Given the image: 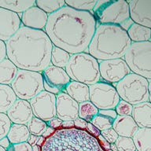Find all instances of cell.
Returning a JSON list of instances; mask_svg holds the SVG:
<instances>
[{
    "label": "cell",
    "instance_id": "obj_1",
    "mask_svg": "<svg viewBox=\"0 0 151 151\" xmlns=\"http://www.w3.org/2000/svg\"><path fill=\"white\" fill-rule=\"evenodd\" d=\"M96 28L97 21L92 13L65 5L48 15L44 31L54 46L73 55L88 50Z\"/></svg>",
    "mask_w": 151,
    "mask_h": 151
},
{
    "label": "cell",
    "instance_id": "obj_2",
    "mask_svg": "<svg viewBox=\"0 0 151 151\" xmlns=\"http://www.w3.org/2000/svg\"><path fill=\"white\" fill-rule=\"evenodd\" d=\"M6 46L7 58L18 69L42 73L51 64L54 45L43 30L21 26Z\"/></svg>",
    "mask_w": 151,
    "mask_h": 151
},
{
    "label": "cell",
    "instance_id": "obj_3",
    "mask_svg": "<svg viewBox=\"0 0 151 151\" xmlns=\"http://www.w3.org/2000/svg\"><path fill=\"white\" fill-rule=\"evenodd\" d=\"M132 43L121 26L100 24L90 43L88 54L98 61L123 58Z\"/></svg>",
    "mask_w": 151,
    "mask_h": 151
},
{
    "label": "cell",
    "instance_id": "obj_4",
    "mask_svg": "<svg viewBox=\"0 0 151 151\" xmlns=\"http://www.w3.org/2000/svg\"><path fill=\"white\" fill-rule=\"evenodd\" d=\"M41 151H105L97 138L86 130L59 128L46 139Z\"/></svg>",
    "mask_w": 151,
    "mask_h": 151
},
{
    "label": "cell",
    "instance_id": "obj_5",
    "mask_svg": "<svg viewBox=\"0 0 151 151\" xmlns=\"http://www.w3.org/2000/svg\"><path fill=\"white\" fill-rule=\"evenodd\" d=\"M65 69L71 80L82 83L87 86L95 84L101 79L99 61L88 53L71 55Z\"/></svg>",
    "mask_w": 151,
    "mask_h": 151
},
{
    "label": "cell",
    "instance_id": "obj_6",
    "mask_svg": "<svg viewBox=\"0 0 151 151\" xmlns=\"http://www.w3.org/2000/svg\"><path fill=\"white\" fill-rule=\"evenodd\" d=\"M94 17L100 24H112L123 27L132 21L127 1L100 0L93 10Z\"/></svg>",
    "mask_w": 151,
    "mask_h": 151
},
{
    "label": "cell",
    "instance_id": "obj_7",
    "mask_svg": "<svg viewBox=\"0 0 151 151\" xmlns=\"http://www.w3.org/2000/svg\"><path fill=\"white\" fill-rule=\"evenodd\" d=\"M120 99L132 106L149 101V81L147 79L131 73L115 86Z\"/></svg>",
    "mask_w": 151,
    "mask_h": 151
},
{
    "label": "cell",
    "instance_id": "obj_8",
    "mask_svg": "<svg viewBox=\"0 0 151 151\" xmlns=\"http://www.w3.org/2000/svg\"><path fill=\"white\" fill-rule=\"evenodd\" d=\"M124 59L132 73L151 80V41L132 42Z\"/></svg>",
    "mask_w": 151,
    "mask_h": 151
},
{
    "label": "cell",
    "instance_id": "obj_9",
    "mask_svg": "<svg viewBox=\"0 0 151 151\" xmlns=\"http://www.w3.org/2000/svg\"><path fill=\"white\" fill-rule=\"evenodd\" d=\"M10 87L17 99L30 101L44 91L42 74L38 72L18 69Z\"/></svg>",
    "mask_w": 151,
    "mask_h": 151
},
{
    "label": "cell",
    "instance_id": "obj_10",
    "mask_svg": "<svg viewBox=\"0 0 151 151\" xmlns=\"http://www.w3.org/2000/svg\"><path fill=\"white\" fill-rule=\"evenodd\" d=\"M89 101L101 110L115 109L120 98L114 86L106 83H97L89 86Z\"/></svg>",
    "mask_w": 151,
    "mask_h": 151
},
{
    "label": "cell",
    "instance_id": "obj_11",
    "mask_svg": "<svg viewBox=\"0 0 151 151\" xmlns=\"http://www.w3.org/2000/svg\"><path fill=\"white\" fill-rule=\"evenodd\" d=\"M30 105L33 115L47 122L51 118L57 116L56 95L52 93L42 91L35 98L31 99Z\"/></svg>",
    "mask_w": 151,
    "mask_h": 151
},
{
    "label": "cell",
    "instance_id": "obj_12",
    "mask_svg": "<svg viewBox=\"0 0 151 151\" xmlns=\"http://www.w3.org/2000/svg\"><path fill=\"white\" fill-rule=\"evenodd\" d=\"M44 91L58 95L65 91L67 85L71 82L70 77L65 68L50 65L42 72Z\"/></svg>",
    "mask_w": 151,
    "mask_h": 151
},
{
    "label": "cell",
    "instance_id": "obj_13",
    "mask_svg": "<svg viewBox=\"0 0 151 151\" xmlns=\"http://www.w3.org/2000/svg\"><path fill=\"white\" fill-rule=\"evenodd\" d=\"M101 78L106 82L117 83L132 73L124 58L99 61Z\"/></svg>",
    "mask_w": 151,
    "mask_h": 151
},
{
    "label": "cell",
    "instance_id": "obj_14",
    "mask_svg": "<svg viewBox=\"0 0 151 151\" xmlns=\"http://www.w3.org/2000/svg\"><path fill=\"white\" fill-rule=\"evenodd\" d=\"M19 14L0 7V40L7 42L21 28Z\"/></svg>",
    "mask_w": 151,
    "mask_h": 151
},
{
    "label": "cell",
    "instance_id": "obj_15",
    "mask_svg": "<svg viewBox=\"0 0 151 151\" xmlns=\"http://www.w3.org/2000/svg\"><path fill=\"white\" fill-rule=\"evenodd\" d=\"M57 116L62 121L74 120L79 117V103L66 92L56 95Z\"/></svg>",
    "mask_w": 151,
    "mask_h": 151
},
{
    "label": "cell",
    "instance_id": "obj_16",
    "mask_svg": "<svg viewBox=\"0 0 151 151\" xmlns=\"http://www.w3.org/2000/svg\"><path fill=\"white\" fill-rule=\"evenodd\" d=\"M128 4L132 21L151 28V0H133Z\"/></svg>",
    "mask_w": 151,
    "mask_h": 151
},
{
    "label": "cell",
    "instance_id": "obj_17",
    "mask_svg": "<svg viewBox=\"0 0 151 151\" xmlns=\"http://www.w3.org/2000/svg\"><path fill=\"white\" fill-rule=\"evenodd\" d=\"M12 124L27 125L33 115L29 101L17 99L6 113Z\"/></svg>",
    "mask_w": 151,
    "mask_h": 151
},
{
    "label": "cell",
    "instance_id": "obj_18",
    "mask_svg": "<svg viewBox=\"0 0 151 151\" xmlns=\"http://www.w3.org/2000/svg\"><path fill=\"white\" fill-rule=\"evenodd\" d=\"M21 19L24 27L35 30H43L48 21V14L35 6L24 12Z\"/></svg>",
    "mask_w": 151,
    "mask_h": 151
},
{
    "label": "cell",
    "instance_id": "obj_19",
    "mask_svg": "<svg viewBox=\"0 0 151 151\" xmlns=\"http://www.w3.org/2000/svg\"><path fill=\"white\" fill-rule=\"evenodd\" d=\"M113 128L119 136L133 138L139 127L132 116L117 115L113 122Z\"/></svg>",
    "mask_w": 151,
    "mask_h": 151
},
{
    "label": "cell",
    "instance_id": "obj_20",
    "mask_svg": "<svg viewBox=\"0 0 151 151\" xmlns=\"http://www.w3.org/2000/svg\"><path fill=\"white\" fill-rule=\"evenodd\" d=\"M132 116L139 128H151V103L145 101L133 106Z\"/></svg>",
    "mask_w": 151,
    "mask_h": 151
},
{
    "label": "cell",
    "instance_id": "obj_21",
    "mask_svg": "<svg viewBox=\"0 0 151 151\" xmlns=\"http://www.w3.org/2000/svg\"><path fill=\"white\" fill-rule=\"evenodd\" d=\"M116 116L117 113L115 109H99V113L93 118L91 123L94 125L99 131L102 132L113 127V122Z\"/></svg>",
    "mask_w": 151,
    "mask_h": 151
},
{
    "label": "cell",
    "instance_id": "obj_22",
    "mask_svg": "<svg viewBox=\"0 0 151 151\" xmlns=\"http://www.w3.org/2000/svg\"><path fill=\"white\" fill-rule=\"evenodd\" d=\"M65 92L78 103L89 101V86L82 83L71 80L67 85Z\"/></svg>",
    "mask_w": 151,
    "mask_h": 151
},
{
    "label": "cell",
    "instance_id": "obj_23",
    "mask_svg": "<svg viewBox=\"0 0 151 151\" xmlns=\"http://www.w3.org/2000/svg\"><path fill=\"white\" fill-rule=\"evenodd\" d=\"M18 68L6 58L0 62V84L10 86L16 77Z\"/></svg>",
    "mask_w": 151,
    "mask_h": 151
},
{
    "label": "cell",
    "instance_id": "obj_24",
    "mask_svg": "<svg viewBox=\"0 0 151 151\" xmlns=\"http://www.w3.org/2000/svg\"><path fill=\"white\" fill-rule=\"evenodd\" d=\"M132 42H142L151 41V28L133 23L127 31Z\"/></svg>",
    "mask_w": 151,
    "mask_h": 151
},
{
    "label": "cell",
    "instance_id": "obj_25",
    "mask_svg": "<svg viewBox=\"0 0 151 151\" xmlns=\"http://www.w3.org/2000/svg\"><path fill=\"white\" fill-rule=\"evenodd\" d=\"M30 134L27 125L12 124L7 138L11 144H17L28 141Z\"/></svg>",
    "mask_w": 151,
    "mask_h": 151
},
{
    "label": "cell",
    "instance_id": "obj_26",
    "mask_svg": "<svg viewBox=\"0 0 151 151\" xmlns=\"http://www.w3.org/2000/svg\"><path fill=\"white\" fill-rule=\"evenodd\" d=\"M132 139L137 151H151V128H139Z\"/></svg>",
    "mask_w": 151,
    "mask_h": 151
},
{
    "label": "cell",
    "instance_id": "obj_27",
    "mask_svg": "<svg viewBox=\"0 0 151 151\" xmlns=\"http://www.w3.org/2000/svg\"><path fill=\"white\" fill-rule=\"evenodd\" d=\"M17 99L16 94L10 86L0 84V113H6Z\"/></svg>",
    "mask_w": 151,
    "mask_h": 151
},
{
    "label": "cell",
    "instance_id": "obj_28",
    "mask_svg": "<svg viewBox=\"0 0 151 151\" xmlns=\"http://www.w3.org/2000/svg\"><path fill=\"white\" fill-rule=\"evenodd\" d=\"M35 1L29 0V1H20V0H11V1H2L0 0V7L3 9H8L9 11L14 12L17 14H23L24 12L30 9L31 7L35 6Z\"/></svg>",
    "mask_w": 151,
    "mask_h": 151
},
{
    "label": "cell",
    "instance_id": "obj_29",
    "mask_svg": "<svg viewBox=\"0 0 151 151\" xmlns=\"http://www.w3.org/2000/svg\"><path fill=\"white\" fill-rule=\"evenodd\" d=\"M71 54L65 50L54 46L51 52V64L61 68H65L70 60Z\"/></svg>",
    "mask_w": 151,
    "mask_h": 151
},
{
    "label": "cell",
    "instance_id": "obj_30",
    "mask_svg": "<svg viewBox=\"0 0 151 151\" xmlns=\"http://www.w3.org/2000/svg\"><path fill=\"white\" fill-rule=\"evenodd\" d=\"M35 6L44 11L46 14H52L65 6V1L63 0H37Z\"/></svg>",
    "mask_w": 151,
    "mask_h": 151
},
{
    "label": "cell",
    "instance_id": "obj_31",
    "mask_svg": "<svg viewBox=\"0 0 151 151\" xmlns=\"http://www.w3.org/2000/svg\"><path fill=\"white\" fill-rule=\"evenodd\" d=\"M99 109L91 101H87L79 103V117L82 118L87 122H91L99 113Z\"/></svg>",
    "mask_w": 151,
    "mask_h": 151
},
{
    "label": "cell",
    "instance_id": "obj_32",
    "mask_svg": "<svg viewBox=\"0 0 151 151\" xmlns=\"http://www.w3.org/2000/svg\"><path fill=\"white\" fill-rule=\"evenodd\" d=\"M97 2L95 0H74V1H65V5L76 10L80 11L91 12L94 10Z\"/></svg>",
    "mask_w": 151,
    "mask_h": 151
},
{
    "label": "cell",
    "instance_id": "obj_33",
    "mask_svg": "<svg viewBox=\"0 0 151 151\" xmlns=\"http://www.w3.org/2000/svg\"><path fill=\"white\" fill-rule=\"evenodd\" d=\"M28 130L30 134H35L37 136H42L45 130L47 129L48 127L47 124V122H45L44 120H41L40 118L33 116L32 119L28 122L27 124Z\"/></svg>",
    "mask_w": 151,
    "mask_h": 151
},
{
    "label": "cell",
    "instance_id": "obj_34",
    "mask_svg": "<svg viewBox=\"0 0 151 151\" xmlns=\"http://www.w3.org/2000/svg\"><path fill=\"white\" fill-rule=\"evenodd\" d=\"M115 144L118 151H136L132 138L119 136L115 142Z\"/></svg>",
    "mask_w": 151,
    "mask_h": 151
},
{
    "label": "cell",
    "instance_id": "obj_35",
    "mask_svg": "<svg viewBox=\"0 0 151 151\" xmlns=\"http://www.w3.org/2000/svg\"><path fill=\"white\" fill-rule=\"evenodd\" d=\"M11 125V121L6 114L0 113V140L7 136Z\"/></svg>",
    "mask_w": 151,
    "mask_h": 151
},
{
    "label": "cell",
    "instance_id": "obj_36",
    "mask_svg": "<svg viewBox=\"0 0 151 151\" xmlns=\"http://www.w3.org/2000/svg\"><path fill=\"white\" fill-rule=\"evenodd\" d=\"M115 110L118 116H132L133 111V106L127 101L120 99L116 106Z\"/></svg>",
    "mask_w": 151,
    "mask_h": 151
},
{
    "label": "cell",
    "instance_id": "obj_37",
    "mask_svg": "<svg viewBox=\"0 0 151 151\" xmlns=\"http://www.w3.org/2000/svg\"><path fill=\"white\" fill-rule=\"evenodd\" d=\"M101 134L109 142V143H115L116 139H118V134L115 132V130L113 127H111L109 129L105 130L101 132Z\"/></svg>",
    "mask_w": 151,
    "mask_h": 151
},
{
    "label": "cell",
    "instance_id": "obj_38",
    "mask_svg": "<svg viewBox=\"0 0 151 151\" xmlns=\"http://www.w3.org/2000/svg\"><path fill=\"white\" fill-rule=\"evenodd\" d=\"M6 151H32V146L28 142L17 144H11Z\"/></svg>",
    "mask_w": 151,
    "mask_h": 151
},
{
    "label": "cell",
    "instance_id": "obj_39",
    "mask_svg": "<svg viewBox=\"0 0 151 151\" xmlns=\"http://www.w3.org/2000/svg\"><path fill=\"white\" fill-rule=\"evenodd\" d=\"M62 120L61 119H59L58 116H54V117L51 118L50 120H48L47 122V124L48 127H50L52 128H54L55 130L59 129L61 127V124H62Z\"/></svg>",
    "mask_w": 151,
    "mask_h": 151
},
{
    "label": "cell",
    "instance_id": "obj_40",
    "mask_svg": "<svg viewBox=\"0 0 151 151\" xmlns=\"http://www.w3.org/2000/svg\"><path fill=\"white\" fill-rule=\"evenodd\" d=\"M86 131H87L88 133L93 135L95 138H98V137L101 134V131H99L98 128H97L94 125H93L91 122L87 123V128H86Z\"/></svg>",
    "mask_w": 151,
    "mask_h": 151
},
{
    "label": "cell",
    "instance_id": "obj_41",
    "mask_svg": "<svg viewBox=\"0 0 151 151\" xmlns=\"http://www.w3.org/2000/svg\"><path fill=\"white\" fill-rule=\"evenodd\" d=\"M87 123L86 120H83L82 118L78 117L74 120V124H75V127L77 129L80 130H86L87 126Z\"/></svg>",
    "mask_w": 151,
    "mask_h": 151
},
{
    "label": "cell",
    "instance_id": "obj_42",
    "mask_svg": "<svg viewBox=\"0 0 151 151\" xmlns=\"http://www.w3.org/2000/svg\"><path fill=\"white\" fill-rule=\"evenodd\" d=\"M97 139H98L99 143H100L101 147L103 148L104 150L107 151L109 150H110V143H109V142L101 134H100Z\"/></svg>",
    "mask_w": 151,
    "mask_h": 151
},
{
    "label": "cell",
    "instance_id": "obj_43",
    "mask_svg": "<svg viewBox=\"0 0 151 151\" xmlns=\"http://www.w3.org/2000/svg\"><path fill=\"white\" fill-rule=\"evenodd\" d=\"M7 58L6 42L0 40V62Z\"/></svg>",
    "mask_w": 151,
    "mask_h": 151
},
{
    "label": "cell",
    "instance_id": "obj_44",
    "mask_svg": "<svg viewBox=\"0 0 151 151\" xmlns=\"http://www.w3.org/2000/svg\"><path fill=\"white\" fill-rule=\"evenodd\" d=\"M10 146H11V143H10V142H9V139L7 138V136L4 137L3 139L0 140V146L2 147L4 150H7Z\"/></svg>",
    "mask_w": 151,
    "mask_h": 151
},
{
    "label": "cell",
    "instance_id": "obj_45",
    "mask_svg": "<svg viewBox=\"0 0 151 151\" xmlns=\"http://www.w3.org/2000/svg\"><path fill=\"white\" fill-rule=\"evenodd\" d=\"M75 127L74 121L73 120H65L62 122L61 128H65V129H69V128H73Z\"/></svg>",
    "mask_w": 151,
    "mask_h": 151
},
{
    "label": "cell",
    "instance_id": "obj_46",
    "mask_svg": "<svg viewBox=\"0 0 151 151\" xmlns=\"http://www.w3.org/2000/svg\"><path fill=\"white\" fill-rule=\"evenodd\" d=\"M39 137L40 136H37V135H35V134H30V136L28 138V142L30 144L31 146H33L36 145L38 142V140H39Z\"/></svg>",
    "mask_w": 151,
    "mask_h": 151
},
{
    "label": "cell",
    "instance_id": "obj_47",
    "mask_svg": "<svg viewBox=\"0 0 151 151\" xmlns=\"http://www.w3.org/2000/svg\"><path fill=\"white\" fill-rule=\"evenodd\" d=\"M55 131H56V130L54 129V128H52V127H47V129L45 130V132H43V134H42V136L44 137L45 139H47L48 137H50V135H52V134H54V132H55Z\"/></svg>",
    "mask_w": 151,
    "mask_h": 151
},
{
    "label": "cell",
    "instance_id": "obj_48",
    "mask_svg": "<svg viewBox=\"0 0 151 151\" xmlns=\"http://www.w3.org/2000/svg\"><path fill=\"white\" fill-rule=\"evenodd\" d=\"M45 140H46V139H45L44 137L40 136L39 137V140H38V142L36 145H38V146H42V145H43V143H44Z\"/></svg>",
    "mask_w": 151,
    "mask_h": 151
},
{
    "label": "cell",
    "instance_id": "obj_49",
    "mask_svg": "<svg viewBox=\"0 0 151 151\" xmlns=\"http://www.w3.org/2000/svg\"><path fill=\"white\" fill-rule=\"evenodd\" d=\"M149 81V101L151 103V80H148Z\"/></svg>",
    "mask_w": 151,
    "mask_h": 151
},
{
    "label": "cell",
    "instance_id": "obj_50",
    "mask_svg": "<svg viewBox=\"0 0 151 151\" xmlns=\"http://www.w3.org/2000/svg\"><path fill=\"white\" fill-rule=\"evenodd\" d=\"M110 150L112 151H118V149L115 143H110Z\"/></svg>",
    "mask_w": 151,
    "mask_h": 151
},
{
    "label": "cell",
    "instance_id": "obj_51",
    "mask_svg": "<svg viewBox=\"0 0 151 151\" xmlns=\"http://www.w3.org/2000/svg\"><path fill=\"white\" fill-rule=\"evenodd\" d=\"M32 151H41V146L35 145L32 146Z\"/></svg>",
    "mask_w": 151,
    "mask_h": 151
},
{
    "label": "cell",
    "instance_id": "obj_52",
    "mask_svg": "<svg viewBox=\"0 0 151 151\" xmlns=\"http://www.w3.org/2000/svg\"><path fill=\"white\" fill-rule=\"evenodd\" d=\"M0 151H6V150H4V149L2 148V147H1V146H0Z\"/></svg>",
    "mask_w": 151,
    "mask_h": 151
},
{
    "label": "cell",
    "instance_id": "obj_53",
    "mask_svg": "<svg viewBox=\"0 0 151 151\" xmlns=\"http://www.w3.org/2000/svg\"><path fill=\"white\" fill-rule=\"evenodd\" d=\"M107 151H112V150H107Z\"/></svg>",
    "mask_w": 151,
    "mask_h": 151
},
{
    "label": "cell",
    "instance_id": "obj_54",
    "mask_svg": "<svg viewBox=\"0 0 151 151\" xmlns=\"http://www.w3.org/2000/svg\"><path fill=\"white\" fill-rule=\"evenodd\" d=\"M136 151H137V150H136Z\"/></svg>",
    "mask_w": 151,
    "mask_h": 151
}]
</instances>
